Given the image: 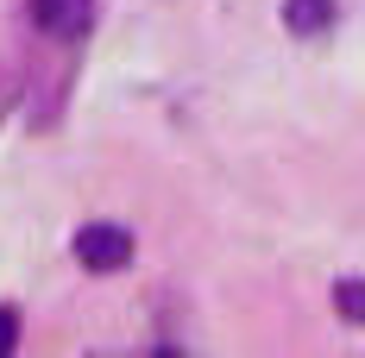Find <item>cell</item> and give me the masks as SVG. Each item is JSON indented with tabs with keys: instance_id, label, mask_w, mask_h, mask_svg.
Returning <instances> with one entry per match:
<instances>
[{
	"instance_id": "obj_1",
	"label": "cell",
	"mask_w": 365,
	"mask_h": 358,
	"mask_svg": "<svg viewBox=\"0 0 365 358\" xmlns=\"http://www.w3.org/2000/svg\"><path fill=\"white\" fill-rule=\"evenodd\" d=\"M126 258H133V233H126V226L95 220V226H82V233H76V264H82V270H95V277L126 270Z\"/></svg>"
},
{
	"instance_id": "obj_2",
	"label": "cell",
	"mask_w": 365,
	"mask_h": 358,
	"mask_svg": "<svg viewBox=\"0 0 365 358\" xmlns=\"http://www.w3.org/2000/svg\"><path fill=\"white\" fill-rule=\"evenodd\" d=\"M88 13H95V0H32V26L44 38H82Z\"/></svg>"
},
{
	"instance_id": "obj_3",
	"label": "cell",
	"mask_w": 365,
	"mask_h": 358,
	"mask_svg": "<svg viewBox=\"0 0 365 358\" xmlns=\"http://www.w3.org/2000/svg\"><path fill=\"white\" fill-rule=\"evenodd\" d=\"M284 26L296 38H322L334 26V0H284Z\"/></svg>"
},
{
	"instance_id": "obj_4",
	"label": "cell",
	"mask_w": 365,
	"mask_h": 358,
	"mask_svg": "<svg viewBox=\"0 0 365 358\" xmlns=\"http://www.w3.org/2000/svg\"><path fill=\"white\" fill-rule=\"evenodd\" d=\"M334 302H340V315H346L353 327H365V283L359 277H346V283L334 289Z\"/></svg>"
},
{
	"instance_id": "obj_5",
	"label": "cell",
	"mask_w": 365,
	"mask_h": 358,
	"mask_svg": "<svg viewBox=\"0 0 365 358\" xmlns=\"http://www.w3.org/2000/svg\"><path fill=\"white\" fill-rule=\"evenodd\" d=\"M13 339H19V308H6V302H0V358L13 352Z\"/></svg>"
}]
</instances>
